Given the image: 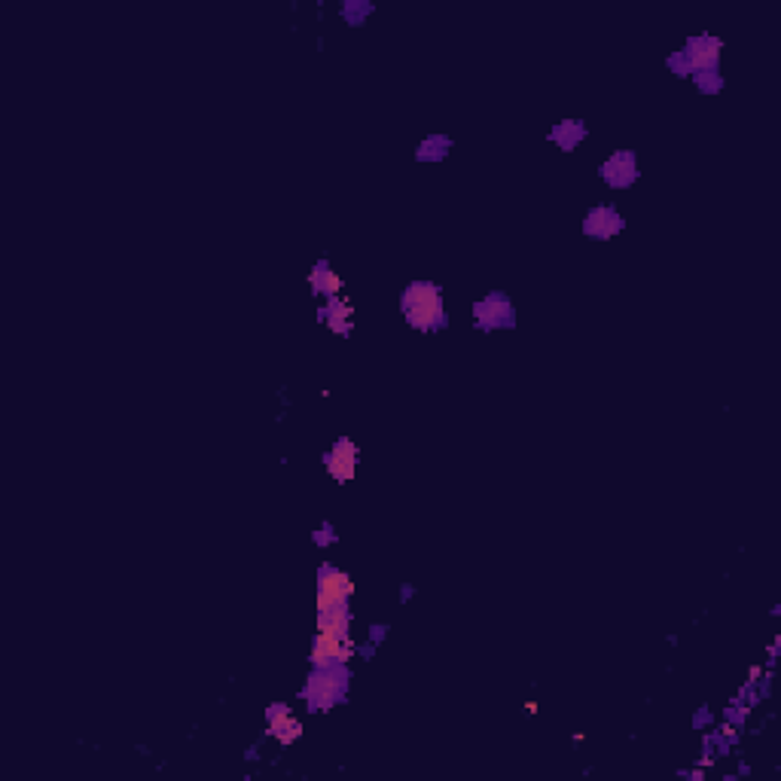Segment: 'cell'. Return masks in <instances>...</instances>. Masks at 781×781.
<instances>
[{
  "label": "cell",
  "mask_w": 781,
  "mask_h": 781,
  "mask_svg": "<svg viewBox=\"0 0 781 781\" xmlns=\"http://www.w3.org/2000/svg\"><path fill=\"white\" fill-rule=\"evenodd\" d=\"M400 315L418 333H437L446 327V299L437 281L418 278L409 281L400 293Z\"/></svg>",
  "instance_id": "obj_1"
},
{
  "label": "cell",
  "mask_w": 781,
  "mask_h": 781,
  "mask_svg": "<svg viewBox=\"0 0 781 781\" xmlns=\"http://www.w3.org/2000/svg\"><path fill=\"white\" fill-rule=\"evenodd\" d=\"M348 681H351L348 666H312L303 690H299V699L306 702V708L312 714H318V711L327 714L345 699Z\"/></svg>",
  "instance_id": "obj_2"
},
{
  "label": "cell",
  "mask_w": 781,
  "mask_h": 781,
  "mask_svg": "<svg viewBox=\"0 0 781 781\" xmlns=\"http://www.w3.org/2000/svg\"><path fill=\"white\" fill-rule=\"evenodd\" d=\"M720 49H724V43H720L717 37L696 34V37H687V43L669 55L666 65L678 77H696V74H705V71H717Z\"/></svg>",
  "instance_id": "obj_3"
},
{
  "label": "cell",
  "mask_w": 781,
  "mask_h": 781,
  "mask_svg": "<svg viewBox=\"0 0 781 781\" xmlns=\"http://www.w3.org/2000/svg\"><path fill=\"white\" fill-rule=\"evenodd\" d=\"M354 656H357V641L351 638V632L318 629L309 647L312 666H348Z\"/></svg>",
  "instance_id": "obj_4"
},
{
  "label": "cell",
  "mask_w": 781,
  "mask_h": 781,
  "mask_svg": "<svg viewBox=\"0 0 781 781\" xmlns=\"http://www.w3.org/2000/svg\"><path fill=\"white\" fill-rule=\"evenodd\" d=\"M473 324L476 330H510L516 324V306L513 299L501 290L486 293L473 303Z\"/></svg>",
  "instance_id": "obj_5"
},
{
  "label": "cell",
  "mask_w": 781,
  "mask_h": 781,
  "mask_svg": "<svg viewBox=\"0 0 781 781\" xmlns=\"http://www.w3.org/2000/svg\"><path fill=\"white\" fill-rule=\"evenodd\" d=\"M351 595H354V580L342 568L324 565L321 574H318V611L348 608Z\"/></svg>",
  "instance_id": "obj_6"
},
{
  "label": "cell",
  "mask_w": 781,
  "mask_h": 781,
  "mask_svg": "<svg viewBox=\"0 0 781 781\" xmlns=\"http://www.w3.org/2000/svg\"><path fill=\"white\" fill-rule=\"evenodd\" d=\"M357 461H360V449L351 437H339L327 452H324V470L333 483L345 486L357 476Z\"/></svg>",
  "instance_id": "obj_7"
},
{
  "label": "cell",
  "mask_w": 781,
  "mask_h": 781,
  "mask_svg": "<svg viewBox=\"0 0 781 781\" xmlns=\"http://www.w3.org/2000/svg\"><path fill=\"white\" fill-rule=\"evenodd\" d=\"M623 229H626V220H623L620 208L611 202L592 205L583 217V235L598 238V242H611V238H617Z\"/></svg>",
  "instance_id": "obj_8"
},
{
  "label": "cell",
  "mask_w": 781,
  "mask_h": 781,
  "mask_svg": "<svg viewBox=\"0 0 781 781\" xmlns=\"http://www.w3.org/2000/svg\"><path fill=\"white\" fill-rule=\"evenodd\" d=\"M598 174H602V180L611 187V190H629L635 180H638V156L635 150H614L602 168H598Z\"/></svg>",
  "instance_id": "obj_9"
},
{
  "label": "cell",
  "mask_w": 781,
  "mask_h": 781,
  "mask_svg": "<svg viewBox=\"0 0 781 781\" xmlns=\"http://www.w3.org/2000/svg\"><path fill=\"white\" fill-rule=\"evenodd\" d=\"M266 724H269L266 727L269 739H275L278 745H293L303 739V720H299L290 711V705H284V702H272L266 708Z\"/></svg>",
  "instance_id": "obj_10"
},
{
  "label": "cell",
  "mask_w": 781,
  "mask_h": 781,
  "mask_svg": "<svg viewBox=\"0 0 781 781\" xmlns=\"http://www.w3.org/2000/svg\"><path fill=\"white\" fill-rule=\"evenodd\" d=\"M321 321L327 324V330L333 336H351V330H354V306H351V299L345 293L333 296V299H324Z\"/></svg>",
  "instance_id": "obj_11"
},
{
  "label": "cell",
  "mask_w": 781,
  "mask_h": 781,
  "mask_svg": "<svg viewBox=\"0 0 781 781\" xmlns=\"http://www.w3.org/2000/svg\"><path fill=\"white\" fill-rule=\"evenodd\" d=\"M342 275L336 269H330L327 260H321L312 272H309V290L318 296V299H333V296H342Z\"/></svg>",
  "instance_id": "obj_12"
},
{
  "label": "cell",
  "mask_w": 781,
  "mask_h": 781,
  "mask_svg": "<svg viewBox=\"0 0 781 781\" xmlns=\"http://www.w3.org/2000/svg\"><path fill=\"white\" fill-rule=\"evenodd\" d=\"M589 132H586V126L580 123V119H562V123H556L553 126V132H550V141L553 144H559L565 153H571V150H577L580 147V141L586 138Z\"/></svg>",
  "instance_id": "obj_13"
},
{
  "label": "cell",
  "mask_w": 781,
  "mask_h": 781,
  "mask_svg": "<svg viewBox=\"0 0 781 781\" xmlns=\"http://www.w3.org/2000/svg\"><path fill=\"white\" fill-rule=\"evenodd\" d=\"M449 147H452V138L446 135H428L422 144L415 147V159L418 162H440L449 156Z\"/></svg>",
  "instance_id": "obj_14"
},
{
  "label": "cell",
  "mask_w": 781,
  "mask_h": 781,
  "mask_svg": "<svg viewBox=\"0 0 781 781\" xmlns=\"http://www.w3.org/2000/svg\"><path fill=\"white\" fill-rule=\"evenodd\" d=\"M376 7L373 4H367V0H345V4L339 7V13H342V19L348 22V25H364L367 22V16L373 13Z\"/></svg>",
  "instance_id": "obj_15"
},
{
  "label": "cell",
  "mask_w": 781,
  "mask_h": 781,
  "mask_svg": "<svg viewBox=\"0 0 781 781\" xmlns=\"http://www.w3.org/2000/svg\"><path fill=\"white\" fill-rule=\"evenodd\" d=\"M693 80H696L699 92H708V95H717V92H720V86H724V80H720V74H717V71H705V74H696Z\"/></svg>",
  "instance_id": "obj_16"
},
{
  "label": "cell",
  "mask_w": 781,
  "mask_h": 781,
  "mask_svg": "<svg viewBox=\"0 0 781 781\" xmlns=\"http://www.w3.org/2000/svg\"><path fill=\"white\" fill-rule=\"evenodd\" d=\"M336 540V528L333 525H321V528H315V544L318 547H330Z\"/></svg>",
  "instance_id": "obj_17"
}]
</instances>
